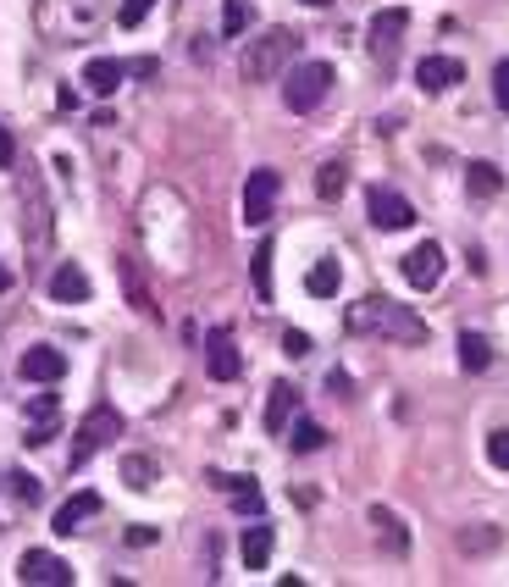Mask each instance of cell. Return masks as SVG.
<instances>
[{
  "label": "cell",
  "mask_w": 509,
  "mask_h": 587,
  "mask_svg": "<svg viewBox=\"0 0 509 587\" xmlns=\"http://www.w3.org/2000/svg\"><path fill=\"white\" fill-rule=\"evenodd\" d=\"M344 327L360 338H388V344H427V322H421L410 305H393V300H382V294L349 305Z\"/></svg>",
  "instance_id": "1"
},
{
  "label": "cell",
  "mask_w": 509,
  "mask_h": 587,
  "mask_svg": "<svg viewBox=\"0 0 509 587\" xmlns=\"http://www.w3.org/2000/svg\"><path fill=\"white\" fill-rule=\"evenodd\" d=\"M34 23L50 45H83L106 23V0H39Z\"/></svg>",
  "instance_id": "2"
},
{
  "label": "cell",
  "mask_w": 509,
  "mask_h": 587,
  "mask_svg": "<svg viewBox=\"0 0 509 587\" xmlns=\"http://www.w3.org/2000/svg\"><path fill=\"white\" fill-rule=\"evenodd\" d=\"M294 50H299V34H294V28H266L261 39H249V45H244V61H238L244 84H272L277 72L294 61Z\"/></svg>",
  "instance_id": "3"
},
{
  "label": "cell",
  "mask_w": 509,
  "mask_h": 587,
  "mask_svg": "<svg viewBox=\"0 0 509 587\" xmlns=\"http://www.w3.org/2000/svg\"><path fill=\"white\" fill-rule=\"evenodd\" d=\"M332 95V67L327 61H299L283 84V106L288 111H316L321 100Z\"/></svg>",
  "instance_id": "4"
},
{
  "label": "cell",
  "mask_w": 509,
  "mask_h": 587,
  "mask_svg": "<svg viewBox=\"0 0 509 587\" xmlns=\"http://www.w3.org/2000/svg\"><path fill=\"white\" fill-rule=\"evenodd\" d=\"M78 444H72V455H67V466H83V460L95 455V449H106L111 438H122V416L111 405H95L89 416L78 421V432H72Z\"/></svg>",
  "instance_id": "5"
},
{
  "label": "cell",
  "mask_w": 509,
  "mask_h": 587,
  "mask_svg": "<svg viewBox=\"0 0 509 587\" xmlns=\"http://www.w3.org/2000/svg\"><path fill=\"white\" fill-rule=\"evenodd\" d=\"M277 189H283V178H277L272 167H255V172H249V183H244V222H249V228H266V222H272Z\"/></svg>",
  "instance_id": "6"
},
{
  "label": "cell",
  "mask_w": 509,
  "mask_h": 587,
  "mask_svg": "<svg viewBox=\"0 0 509 587\" xmlns=\"http://www.w3.org/2000/svg\"><path fill=\"white\" fill-rule=\"evenodd\" d=\"M17 582L23 587H72V565L56 560L50 549H28L17 560Z\"/></svg>",
  "instance_id": "7"
},
{
  "label": "cell",
  "mask_w": 509,
  "mask_h": 587,
  "mask_svg": "<svg viewBox=\"0 0 509 587\" xmlns=\"http://www.w3.org/2000/svg\"><path fill=\"white\" fill-rule=\"evenodd\" d=\"M404 34H410V12H404V6H382V12L371 17V56L393 61L399 45H404Z\"/></svg>",
  "instance_id": "8"
},
{
  "label": "cell",
  "mask_w": 509,
  "mask_h": 587,
  "mask_svg": "<svg viewBox=\"0 0 509 587\" xmlns=\"http://www.w3.org/2000/svg\"><path fill=\"white\" fill-rule=\"evenodd\" d=\"M366 211H371V222H377L382 233H399V228H410V222H415V205L404 200L399 189H382V183H377V189H366Z\"/></svg>",
  "instance_id": "9"
},
{
  "label": "cell",
  "mask_w": 509,
  "mask_h": 587,
  "mask_svg": "<svg viewBox=\"0 0 509 587\" xmlns=\"http://www.w3.org/2000/svg\"><path fill=\"white\" fill-rule=\"evenodd\" d=\"M17 377H23V383H61V377H67V355H61L56 344H34L17 360Z\"/></svg>",
  "instance_id": "10"
},
{
  "label": "cell",
  "mask_w": 509,
  "mask_h": 587,
  "mask_svg": "<svg viewBox=\"0 0 509 587\" xmlns=\"http://www.w3.org/2000/svg\"><path fill=\"white\" fill-rule=\"evenodd\" d=\"M404 283L410 288H438L443 283V244H415L410 255H404Z\"/></svg>",
  "instance_id": "11"
},
{
  "label": "cell",
  "mask_w": 509,
  "mask_h": 587,
  "mask_svg": "<svg viewBox=\"0 0 509 587\" xmlns=\"http://www.w3.org/2000/svg\"><path fill=\"white\" fill-rule=\"evenodd\" d=\"M465 78V67L454 56H421V67H415V84L427 89V95H443V89H454Z\"/></svg>",
  "instance_id": "12"
},
{
  "label": "cell",
  "mask_w": 509,
  "mask_h": 587,
  "mask_svg": "<svg viewBox=\"0 0 509 587\" xmlns=\"http://www.w3.org/2000/svg\"><path fill=\"white\" fill-rule=\"evenodd\" d=\"M89 516H100V493H89V488H83V493H72V499L56 510V521H50V532H56V538H72V532H78Z\"/></svg>",
  "instance_id": "13"
},
{
  "label": "cell",
  "mask_w": 509,
  "mask_h": 587,
  "mask_svg": "<svg viewBox=\"0 0 509 587\" xmlns=\"http://www.w3.org/2000/svg\"><path fill=\"white\" fill-rule=\"evenodd\" d=\"M205 372H211L216 383H233V377L244 372V355L233 349L227 333H211V344H205Z\"/></svg>",
  "instance_id": "14"
},
{
  "label": "cell",
  "mask_w": 509,
  "mask_h": 587,
  "mask_svg": "<svg viewBox=\"0 0 509 587\" xmlns=\"http://www.w3.org/2000/svg\"><path fill=\"white\" fill-rule=\"evenodd\" d=\"M371 527H377L382 554H393V560H404V554H410V532H404V521L393 516L388 504H371Z\"/></svg>",
  "instance_id": "15"
},
{
  "label": "cell",
  "mask_w": 509,
  "mask_h": 587,
  "mask_svg": "<svg viewBox=\"0 0 509 587\" xmlns=\"http://www.w3.org/2000/svg\"><path fill=\"white\" fill-rule=\"evenodd\" d=\"M50 300L56 305H83L89 300V272H83L78 261L56 266V277H50Z\"/></svg>",
  "instance_id": "16"
},
{
  "label": "cell",
  "mask_w": 509,
  "mask_h": 587,
  "mask_svg": "<svg viewBox=\"0 0 509 587\" xmlns=\"http://www.w3.org/2000/svg\"><path fill=\"white\" fill-rule=\"evenodd\" d=\"M216 488L227 493V504H233L238 516H261V510H266V499H261V488H255V477H216Z\"/></svg>",
  "instance_id": "17"
},
{
  "label": "cell",
  "mask_w": 509,
  "mask_h": 587,
  "mask_svg": "<svg viewBox=\"0 0 509 587\" xmlns=\"http://www.w3.org/2000/svg\"><path fill=\"white\" fill-rule=\"evenodd\" d=\"M122 78H128V67H122V61H111V56H95L89 67H83V84L95 89V95H117Z\"/></svg>",
  "instance_id": "18"
},
{
  "label": "cell",
  "mask_w": 509,
  "mask_h": 587,
  "mask_svg": "<svg viewBox=\"0 0 509 587\" xmlns=\"http://www.w3.org/2000/svg\"><path fill=\"white\" fill-rule=\"evenodd\" d=\"M50 438H56V399L50 394H39L34 405H28V444H50Z\"/></svg>",
  "instance_id": "19"
},
{
  "label": "cell",
  "mask_w": 509,
  "mask_h": 587,
  "mask_svg": "<svg viewBox=\"0 0 509 587\" xmlns=\"http://www.w3.org/2000/svg\"><path fill=\"white\" fill-rule=\"evenodd\" d=\"M238 554H244V571H266V560H272V527H244V543H238Z\"/></svg>",
  "instance_id": "20"
},
{
  "label": "cell",
  "mask_w": 509,
  "mask_h": 587,
  "mask_svg": "<svg viewBox=\"0 0 509 587\" xmlns=\"http://www.w3.org/2000/svg\"><path fill=\"white\" fill-rule=\"evenodd\" d=\"M305 288H310V294H316V300H332V294H338V288H344V266L332 261V255H321V261L310 266Z\"/></svg>",
  "instance_id": "21"
},
{
  "label": "cell",
  "mask_w": 509,
  "mask_h": 587,
  "mask_svg": "<svg viewBox=\"0 0 509 587\" xmlns=\"http://www.w3.org/2000/svg\"><path fill=\"white\" fill-rule=\"evenodd\" d=\"M294 405H299V394H294L288 383H277L272 399H266V432H272V438H277V432H288V416H294Z\"/></svg>",
  "instance_id": "22"
},
{
  "label": "cell",
  "mask_w": 509,
  "mask_h": 587,
  "mask_svg": "<svg viewBox=\"0 0 509 587\" xmlns=\"http://www.w3.org/2000/svg\"><path fill=\"white\" fill-rule=\"evenodd\" d=\"M122 482H128L133 493H144V488L161 482V466H155L150 455H122Z\"/></svg>",
  "instance_id": "23"
},
{
  "label": "cell",
  "mask_w": 509,
  "mask_h": 587,
  "mask_svg": "<svg viewBox=\"0 0 509 587\" xmlns=\"http://www.w3.org/2000/svg\"><path fill=\"white\" fill-rule=\"evenodd\" d=\"M465 189H471L476 200H493V194L504 189V172H498L493 161H471V172H465Z\"/></svg>",
  "instance_id": "24"
},
{
  "label": "cell",
  "mask_w": 509,
  "mask_h": 587,
  "mask_svg": "<svg viewBox=\"0 0 509 587\" xmlns=\"http://www.w3.org/2000/svg\"><path fill=\"white\" fill-rule=\"evenodd\" d=\"M460 366L465 372H487L493 366V344L482 333H460Z\"/></svg>",
  "instance_id": "25"
},
{
  "label": "cell",
  "mask_w": 509,
  "mask_h": 587,
  "mask_svg": "<svg viewBox=\"0 0 509 587\" xmlns=\"http://www.w3.org/2000/svg\"><path fill=\"white\" fill-rule=\"evenodd\" d=\"M249 23H255V6H249V0H222V34L227 39L249 34Z\"/></svg>",
  "instance_id": "26"
},
{
  "label": "cell",
  "mask_w": 509,
  "mask_h": 587,
  "mask_svg": "<svg viewBox=\"0 0 509 587\" xmlns=\"http://www.w3.org/2000/svg\"><path fill=\"white\" fill-rule=\"evenodd\" d=\"M344 189H349V167H344V161H327V167L316 172V194H321V200H338Z\"/></svg>",
  "instance_id": "27"
},
{
  "label": "cell",
  "mask_w": 509,
  "mask_h": 587,
  "mask_svg": "<svg viewBox=\"0 0 509 587\" xmlns=\"http://www.w3.org/2000/svg\"><path fill=\"white\" fill-rule=\"evenodd\" d=\"M272 244H261V250L249 255V277H255V294H261V300H272Z\"/></svg>",
  "instance_id": "28"
},
{
  "label": "cell",
  "mask_w": 509,
  "mask_h": 587,
  "mask_svg": "<svg viewBox=\"0 0 509 587\" xmlns=\"http://www.w3.org/2000/svg\"><path fill=\"white\" fill-rule=\"evenodd\" d=\"M294 455H316L321 444H327V427H316V421H294Z\"/></svg>",
  "instance_id": "29"
},
{
  "label": "cell",
  "mask_w": 509,
  "mask_h": 587,
  "mask_svg": "<svg viewBox=\"0 0 509 587\" xmlns=\"http://www.w3.org/2000/svg\"><path fill=\"white\" fill-rule=\"evenodd\" d=\"M460 549H465V554L498 549V527H465V532H460Z\"/></svg>",
  "instance_id": "30"
},
{
  "label": "cell",
  "mask_w": 509,
  "mask_h": 587,
  "mask_svg": "<svg viewBox=\"0 0 509 587\" xmlns=\"http://www.w3.org/2000/svg\"><path fill=\"white\" fill-rule=\"evenodd\" d=\"M150 6H155V0H122V6H117V23L122 28H139L144 17H150Z\"/></svg>",
  "instance_id": "31"
},
{
  "label": "cell",
  "mask_w": 509,
  "mask_h": 587,
  "mask_svg": "<svg viewBox=\"0 0 509 587\" xmlns=\"http://www.w3.org/2000/svg\"><path fill=\"white\" fill-rule=\"evenodd\" d=\"M493 100H498V111L509 117V61H498V67H493Z\"/></svg>",
  "instance_id": "32"
},
{
  "label": "cell",
  "mask_w": 509,
  "mask_h": 587,
  "mask_svg": "<svg viewBox=\"0 0 509 587\" xmlns=\"http://www.w3.org/2000/svg\"><path fill=\"white\" fill-rule=\"evenodd\" d=\"M12 493H17V504H39V493H45V488H39V477H28V471H23V477H12Z\"/></svg>",
  "instance_id": "33"
},
{
  "label": "cell",
  "mask_w": 509,
  "mask_h": 587,
  "mask_svg": "<svg viewBox=\"0 0 509 587\" xmlns=\"http://www.w3.org/2000/svg\"><path fill=\"white\" fill-rule=\"evenodd\" d=\"M487 460H493L498 471H509V432H493V438H487Z\"/></svg>",
  "instance_id": "34"
},
{
  "label": "cell",
  "mask_w": 509,
  "mask_h": 587,
  "mask_svg": "<svg viewBox=\"0 0 509 587\" xmlns=\"http://www.w3.org/2000/svg\"><path fill=\"white\" fill-rule=\"evenodd\" d=\"M283 355L305 360V355H310V333H299V327H288V333H283Z\"/></svg>",
  "instance_id": "35"
},
{
  "label": "cell",
  "mask_w": 509,
  "mask_h": 587,
  "mask_svg": "<svg viewBox=\"0 0 509 587\" xmlns=\"http://www.w3.org/2000/svg\"><path fill=\"white\" fill-rule=\"evenodd\" d=\"M17 167V139H12V128L0 122V172H12Z\"/></svg>",
  "instance_id": "36"
},
{
  "label": "cell",
  "mask_w": 509,
  "mask_h": 587,
  "mask_svg": "<svg viewBox=\"0 0 509 587\" xmlns=\"http://www.w3.org/2000/svg\"><path fill=\"white\" fill-rule=\"evenodd\" d=\"M128 543H133V549H150V543H155V527H133Z\"/></svg>",
  "instance_id": "37"
},
{
  "label": "cell",
  "mask_w": 509,
  "mask_h": 587,
  "mask_svg": "<svg viewBox=\"0 0 509 587\" xmlns=\"http://www.w3.org/2000/svg\"><path fill=\"white\" fill-rule=\"evenodd\" d=\"M305 6H332V0H305Z\"/></svg>",
  "instance_id": "38"
},
{
  "label": "cell",
  "mask_w": 509,
  "mask_h": 587,
  "mask_svg": "<svg viewBox=\"0 0 509 587\" xmlns=\"http://www.w3.org/2000/svg\"><path fill=\"white\" fill-rule=\"evenodd\" d=\"M6 283H12V277H6V272H0V288H6Z\"/></svg>",
  "instance_id": "39"
}]
</instances>
